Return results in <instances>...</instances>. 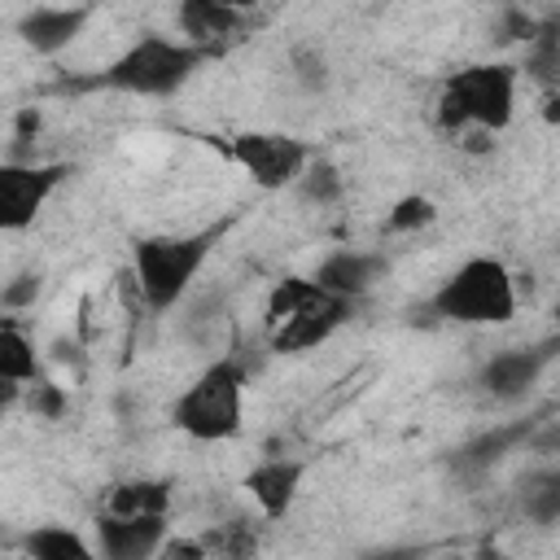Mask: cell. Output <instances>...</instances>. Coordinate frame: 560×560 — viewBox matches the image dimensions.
<instances>
[{
    "label": "cell",
    "mask_w": 560,
    "mask_h": 560,
    "mask_svg": "<svg viewBox=\"0 0 560 560\" xmlns=\"http://www.w3.org/2000/svg\"><path fill=\"white\" fill-rule=\"evenodd\" d=\"M293 70H298V79H302L311 92L328 83V61H324V52H319V48H311V44L293 48Z\"/></svg>",
    "instance_id": "obj_23"
},
{
    "label": "cell",
    "mask_w": 560,
    "mask_h": 560,
    "mask_svg": "<svg viewBox=\"0 0 560 560\" xmlns=\"http://www.w3.org/2000/svg\"><path fill=\"white\" fill-rule=\"evenodd\" d=\"M109 516H171V486L153 481V477H131V481H114L101 494V508Z\"/></svg>",
    "instance_id": "obj_15"
},
{
    "label": "cell",
    "mask_w": 560,
    "mask_h": 560,
    "mask_svg": "<svg viewBox=\"0 0 560 560\" xmlns=\"http://www.w3.org/2000/svg\"><path fill=\"white\" fill-rule=\"evenodd\" d=\"M433 219H438V206H433L429 197L411 192V197H398V201H394V210L385 214V228H389V232H420V228H429Z\"/></svg>",
    "instance_id": "obj_21"
},
{
    "label": "cell",
    "mask_w": 560,
    "mask_h": 560,
    "mask_svg": "<svg viewBox=\"0 0 560 560\" xmlns=\"http://www.w3.org/2000/svg\"><path fill=\"white\" fill-rule=\"evenodd\" d=\"M389 262L385 254H372V249H332L319 267H315V280L341 298H363L368 289H376V280H385Z\"/></svg>",
    "instance_id": "obj_14"
},
{
    "label": "cell",
    "mask_w": 560,
    "mask_h": 560,
    "mask_svg": "<svg viewBox=\"0 0 560 560\" xmlns=\"http://www.w3.org/2000/svg\"><path fill=\"white\" fill-rule=\"evenodd\" d=\"M516 114V66L508 61H472L442 79L438 92V127L455 136L464 149L486 153Z\"/></svg>",
    "instance_id": "obj_1"
},
{
    "label": "cell",
    "mask_w": 560,
    "mask_h": 560,
    "mask_svg": "<svg viewBox=\"0 0 560 560\" xmlns=\"http://www.w3.org/2000/svg\"><path fill=\"white\" fill-rule=\"evenodd\" d=\"M219 232H188V236H140L131 245V271L136 284L144 293L149 311H171L188 284L197 280V271L206 267V258L214 254Z\"/></svg>",
    "instance_id": "obj_5"
},
{
    "label": "cell",
    "mask_w": 560,
    "mask_h": 560,
    "mask_svg": "<svg viewBox=\"0 0 560 560\" xmlns=\"http://www.w3.org/2000/svg\"><path fill=\"white\" fill-rule=\"evenodd\" d=\"M83 26H88V4H39L18 18L22 44L39 57H57L61 48H70L83 35Z\"/></svg>",
    "instance_id": "obj_12"
},
{
    "label": "cell",
    "mask_w": 560,
    "mask_h": 560,
    "mask_svg": "<svg viewBox=\"0 0 560 560\" xmlns=\"http://www.w3.org/2000/svg\"><path fill=\"white\" fill-rule=\"evenodd\" d=\"M302 477H306V464L302 459H284V455H271V459H258L249 472H245V490L249 499L258 503V512L267 521H280L289 516L298 490H302Z\"/></svg>",
    "instance_id": "obj_13"
},
{
    "label": "cell",
    "mask_w": 560,
    "mask_h": 560,
    "mask_svg": "<svg viewBox=\"0 0 560 560\" xmlns=\"http://www.w3.org/2000/svg\"><path fill=\"white\" fill-rule=\"evenodd\" d=\"M0 381H4V385L39 381V354H35V341L22 332V324H18L13 315L0 324Z\"/></svg>",
    "instance_id": "obj_17"
},
{
    "label": "cell",
    "mask_w": 560,
    "mask_h": 560,
    "mask_svg": "<svg viewBox=\"0 0 560 560\" xmlns=\"http://www.w3.org/2000/svg\"><path fill=\"white\" fill-rule=\"evenodd\" d=\"M556 249H560V245H556Z\"/></svg>",
    "instance_id": "obj_26"
},
{
    "label": "cell",
    "mask_w": 560,
    "mask_h": 560,
    "mask_svg": "<svg viewBox=\"0 0 560 560\" xmlns=\"http://www.w3.org/2000/svg\"><path fill=\"white\" fill-rule=\"evenodd\" d=\"M525 74L556 88L560 83V31L556 26H538L529 39H525Z\"/></svg>",
    "instance_id": "obj_19"
},
{
    "label": "cell",
    "mask_w": 560,
    "mask_h": 560,
    "mask_svg": "<svg viewBox=\"0 0 560 560\" xmlns=\"http://www.w3.org/2000/svg\"><path fill=\"white\" fill-rule=\"evenodd\" d=\"M245 385H249V376H245V368L236 359H214L175 398V407H171L175 429L188 433L192 442H228V438H236L241 416H245Z\"/></svg>",
    "instance_id": "obj_4"
},
{
    "label": "cell",
    "mask_w": 560,
    "mask_h": 560,
    "mask_svg": "<svg viewBox=\"0 0 560 560\" xmlns=\"http://www.w3.org/2000/svg\"><path fill=\"white\" fill-rule=\"evenodd\" d=\"M521 429H508V433H494V438H481V442H472V446H464L459 455H455V464L459 468H486V464H494L499 455H503V446L516 438Z\"/></svg>",
    "instance_id": "obj_22"
},
{
    "label": "cell",
    "mask_w": 560,
    "mask_h": 560,
    "mask_svg": "<svg viewBox=\"0 0 560 560\" xmlns=\"http://www.w3.org/2000/svg\"><path fill=\"white\" fill-rule=\"evenodd\" d=\"M551 315H556V324H560V298H556V306H551Z\"/></svg>",
    "instance_id": "obj_25"
},
{
    "label": "cell",
    "mask_w": 560,
    "mask_h": 560,
    "mask_svg": "<svg viewBox=\"0 0 560 560\" xmlns=\"http://www.w3.org/2000/svg\"><path fill=\"white\" fill-rule=\"evenodd\" d=\"M66 175H70L66 162H4L0 166V228L26 232Z\"/></svg>",
    "instance_id": "obj_8"
},
{
    "label": "cell",
    "mask_w": 560,
    "mask_h": 560,
    "mask_svg": "<svg viewBox=\"0 0 560 560\" xmlns=\"http://www.w3.org/2000/svg\"><path fill=\"white\" fill-rule=\"evenodd\" d=\"M232 158L245 166V175L267 188V192H280V188H293L311 162V149L298 140V136H284V131H241L232 140Z\"/></svg>",
    "instance_id": "obj_7"
},
{
    "label": "cell",
    "mask_w": 560,
    "mask_h": 560,
    "mask_svg": "<svg viewBox=\"0 0 560 560\" xmlns=\"http://www.w3.org/2000/svg\"><path fill=\"white\" fill-rule=\"evenodd\" d=\"M516 508L529 525L551 529L560 525V468H534L516 486Z\"/></svg>",
    "instance_id": "obj_16"
},
{
    "label": "cell",
    "mask_w": 560,
    "mask_h": 560,
    "mask_svg": "<svg viewBox=\"0 0 560 560\" xmlns=\"http://www.w3.org/2000/svg\"><path fill=\"white\" fill-rule=\"evenodd\" d=\"M22 551L35 556V560H92L96 556V547L83 534L66 529V525H39V529H31L26 542H22Z\"/></svg>",
    "instance_id": "obj_18"
},
{
    "label": "cell",
    "mask_w": 560,
    "mask_h": 560,
    "mask_svg": "<svg viewBox=\"0 0 560 560\" xmlns=\"http://www.w3.org/2000/svg\"><path fill=\"white\" fill-rule=\"evenodd\" d=\"M254 9H258V0H179L175 26L188 44L214 48V44L232 39L249 22Z\"/></svg>",
    "instance_id": "obj_11"
},
{
    "label": "cell",
    "mask_w": 560,
    "mask_h": 560,
    "mask_svg": "<svg viewBox=\"0 0 560 560\" xmlns=\"http://www.w3.org/2000/svg\"><path fill=\"white\" fill-rule=\"evenodd\" d=\"M433 311L451 324H508L516 315V280L512 271L490 258H464L433 293Z\"/></svg>",
    "instance_id": "obj_6"
},
{
    "label": "cell",
    "mask_w": 560,
    "mask_h": 560,
    "mask_svg": "<svg viewBox=\"0 0 560 560\" xmlns=\"http://www.w3.org/2000/svg\"><path fill=\"white\" fill-rule=\"evenodd\" d=\"M210 52L214 48H201V44H188V39L140 35L131 48H122L105 66V74L96 83L109 88V92H127V96H175Z\"/></svg>",
    "instance_id": "obj_3"
},
{
    "label": "cell",
    "mask_w": 560,
    "mask_h": 560,
    "mask_svg": "<svg viewBox=\"0 0 560 560\" xmlns=\"http://www.w3.org/2000/svg\"><path fill=\"white\" fill-rule=\"evenodd\" d=\"M306 201H315V206H328V201H337L341 197V175H337V166L332 162H306V171H302V179L293 184Z\"/></svg>",
    "instance_id": "obj_20"
},
{
    "label": "cell",
    "mask_w": 560,
    "mask_h": 560,
    "mask_svg": "<svg viewBox=\"0 0 560 560\" xmlns=\"http://www.w3.org/2000/svg\"><path fill=\"white\" fill-rule=\"evenodd\" d=\"M35 293H39V280H35V276H26V284L4 289V302H9V306H18V302H26V298H35Z\"/></svg>",
    "instance_id": "obj_24"
},
{
    "label": "cell",
    "mask_w": 560,
    "mask_h": 560,
    "mask_svg": "<svg viewBox=\"0 0 560 560\" xmlns=\"http://www.w3.org/2000/svg\"><path fill=\"white\" fill-rule=\"evenodd\" d=\"M350 319V298L324 289L315 276H280L262 302V337L276 354L324 346Z\"/></svg>",
    "instance_id": "obj_2"
},
{
    "label": "cell",
    "mask_w": 560,
    "mask_h": 560,
    "mask_svg": "<svg viewBox=\"0 0 560 560\" xmlns=\"http://www.w3.org/2000/svg\"><path fill=\"white\" fill-rule=\"evenodd\" d=\"M551 354H556V341L499 350L494 359H486V368H481L477 381H481V389H486L490 398L516 402V398H525V394L538 385V376H542V368L551 363Z\"/></svg>",
    "instance_id": "obj_9"
},
{
    "label": "cell",
    "mask_w": 560,
    "mask_h": 560,
    "mask_svg": "<svg viewBox=\"0 0 560 560\" xmlns=\"http://www.w3.org/2000/svg\"><path fill=\"white\" fill-rule=\"evenodd\" d=\"M96 551L105 560H149L166 542V516H109L96 512Z\"/></svg>",
    "instance_id": "obj_10"
}]
</instances>
